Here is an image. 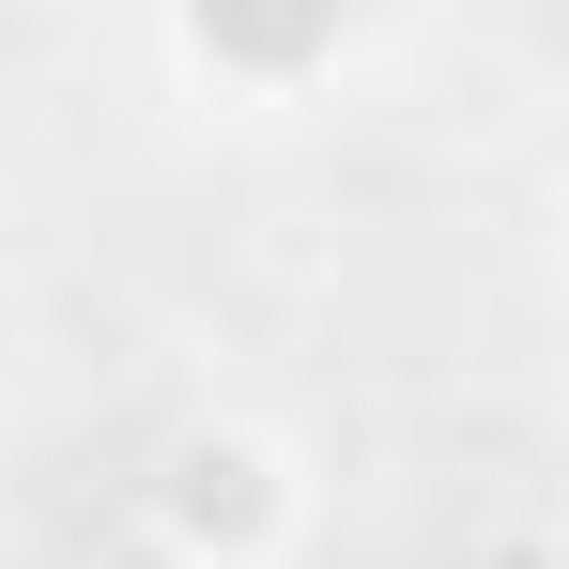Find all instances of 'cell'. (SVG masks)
Returning <instances> with one entry per match:
<instances>
[{
  "instance_id": "7a4b0ae2",
  "label": "cell",
  "mask_w": 569,
  "mask_h": 569,
  "mask_svg": "<svg viewBox=\"0 0 569 569\" xmlns=\"http://www.w3.org/2000/svg\"><path fill=\"white\" fill-rule=\"evenodd\" d=\"M339 16L355 0H170V31L216 93H308L339 62Z\"/></svg>"
},
{
  "instance_id": "6da1fadb",
  "label": "cell",
  "mask_w": 569,
  "mask_h": 569,
  "mask_svg": "<svg viewBox=\"0 0 569 569\" xmlns=\"http://www.w3.org/2000/svg\"><path fill=\"white\" fill-rule=\"evenodd\" d=\"M308 539V462L262 416H200L154 462V555L170 569H278Z\"/></svg>"
}]
</instances>
